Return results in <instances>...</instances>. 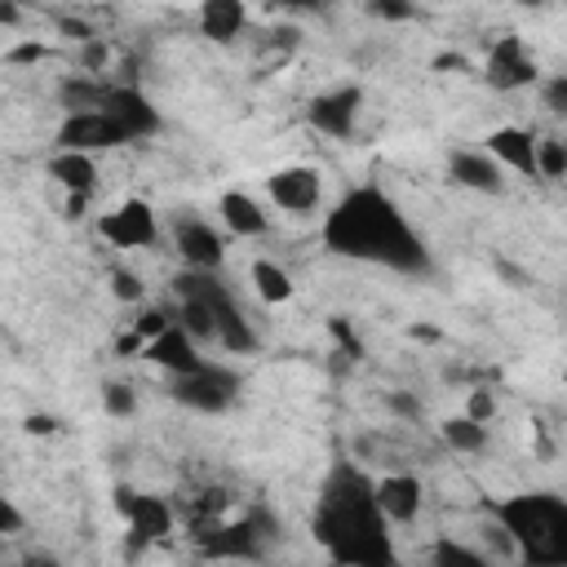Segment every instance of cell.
I'll use <instances>...</instances> for the list:
<instances>
[{
	"label": "cell",
	"instance_id": "ee69618b",
	"mask_svg": "<svg viewBox=\"0 0 567 567\" xmlns=\"http://www.w3.org/2000/svg\"><path fill=\"white\" fill-rule=\"evenodd\" d=\"M514 4H523V9H540L545 0H514Z\"/></svg>",
	"mask_w": 567,
	"mask_h": 567
},
{
	"label": "cell",
	"instance_id": "7bdbcfd3",
	"mask_svg": "<svg viewBox=\"0 0 567 567\" xmlns=\"http://www.w3.org/2000/svg\"><path fill=\"white\" fill-rule=\"evenodd\" d=\"M412 337H416V341H434L439 332H434V328H412Z\"/></svg>",
	"mask_w": 567,
	"mask_h": 567
},
{
	"label": "cell",
	"instance_id": "d6986e66",
	"mask_svg": "<svg viewBox=\"0 0 567 567\" xmlns=\"http://www.w3.org/2000/svg\"><path fill=\"white\" fill-rule=\"evenodd\" d=\"M49 177L62 186V190H84L93 195V182H97V164L89 151H58L49 159Z\"/></svg>",
	"mask_w": 567,
	"mask_h": 567
},
{
	"label": "cell",
	"instance_id": "5bb4252c",
	"mask_svg": "<svg viewBox=\"0 0 567 567\" xmlns=\"http://www.w3.org/2000/svg\"><path fill=\"white\" fill-rule=\"evenodd\" d=\"M173 244H177L182 261L195 266V270H217L221 257H226L221 235H217L208 221H199V217H182V221L173 226Z\"/></svg>",
	"mask_w": 567,
	"mask_h": 567
},
{
	"label": "cell",
	"instance_id": "ac0fdd59",
	"mask_svg": "<svg viewBox=\"0 0 567 567\" xmlns=\"http://www.w3.org/2000/svg\"><path fill=\"white\" fill-rule=\"evenodd\" d=\"M487 151L501 159V164H509L514 173H536V142H532V133H523V128H492L487 133Z\"/></svg>",
	"mask_w": 567,
	"mask_h": 567
},
{
	"label": "cell",
	"instance_id": "cb8c5ba5",
	"mask_svg": "<svg viewBox=\"0 0 567 567\" xmlns=\"http://www.w3.org/2000/svg\"><path fill=\"white\" fill-rule=\"evenodd\" d=\"M252 288H257L261 301L279 306V301L292 297V275L284 266H275V261H252Z\"/></svg>",
	"mask_w": 567,
	"mask_h": 567
},
{
	"label": "cell",
	"instance_id": "f1b7e54d",
	"mask_svg": "<svg viewBox=\"0 0 567 567\" xmlns=\"http://www.w3.org/2000/svg\"><path fill=\"white\" fill-rule=\"evenodd\" d=\"M328 332L337 337V346H341V354H346V359H363V341H359V332H354L341 315H332V319H328Z\"/></svg>",
	"mask_w": 567,
	"mask_h": 567
},
{
	"label": "cell",
	"instance_id": "1f68e13d",
	"mask_svg": "<svg viewBox=\"0 0 567 567\" xmlns=\"http://www.w3.org/2000/svg\"><path fill=\"white\" fill-rule=\"evenodd\" d=\"M168 323H173V319H168L164 310H142V319L133 323V332H137L142 341H151V337H159V332H164Z\"/></svg>",
	"mask_w": 567,
	"mask_h": 567
},
{
	"label": "cell",
	"instance_id": "9a60e30c",
	"mask_svg": "<svg viewBox=\"0 0 567 567\" xmlns=\"http://www.w3.org/2000/svg\"><path fill=\"white\" fill-rule=\"evenodd\" d=\"M142 359H151L155 368H164V372H195V368H204V359H199V350H195V337L182 328V323H168L159 337H151L146 346H142Z\"/></svg>",
	"mask_w": 567,
	"mask_h": 567
},
{
	"label": "cell",
	"instance_id": "d6a6232c",
	"mask_svg": "<svg viewBox=\"0 0 567 567\" xmlns=\"http://www.w3.org/2000/svg\"><path fill=\"white\" fill-rule=\"evenodd\" d=\"M385 408H390L394 416H408V421L421 416V403H416V394H408V390H390V394H385Z\"/></svg>",
	"mask_w": 567,
	"mask_h": 567
},
{
	"label": "cell",
	"instance_id": "3957f363",
	"mask_svg": "<svg viewBox=\"0 0 567 567\" xmlns=\"http://www.w3.org/2000/svg\"><path fill=\"white\" fill-rule=\"evenodd\" d=\"M496 518L509 527L518 558L527 563H567V501L554 492H518L496 505Z\"/></svg>",
	"mask_w": 567,
	"mask_h": 567
},
{
	"label": "cell",
	"instance_id": "603a6c76",
	"mask_svg": "<svg viewBox=\"0 0 567 567\" xmlns=\"http://www.w3.org/2000/svg\"><path fill=\"white\" fill-rule=\"evenodd\" d=\"M439 434H443V443H447L452 452H483V447H487V430H483V421H474L470 412H465V416H447V421L439 425Z\"/></svg>",
	"mask_w": 567,
	"mask_h": 567
},
{
	"label": "cell",
	"instance_id": "44dd1931",
	"mask_svg": "<svg viewBox=\"0 0 567 567\" xmlns=\"http://www.w3.org/2000/svg\"><path fill=\"white\" fill-rule=\"evenodd\" d=\"M217 213H221V221L235 230V235H266V213H261V204L252 199V195H244V190H226L221 195V204H217Z\"/></svg>",
	"mask_w": 567,
	"mask_h": 567
},
{
	"label": "cell",
	"instance_id": "d4e9b609",
	"mask_svg": "<svg viewBox=\"0 0 567 567\" xmlns=\"http://www.w3.org/2000/svg\"><path fill=\"white\" fill-rule=\"evenodd\" d=\"M425 558L439 563V567H483V563H487L483 549H470V545H456V540H439Z\"/></svg>",
	"mask_w": 567,
	"mask_h": 567
},
{
	"label": "cell",
	"instance_id": "f35d334b",
	"mask_svg": "<svg viewBox=\"0 0 567 567\" xmlns=\"http://www.w3.org/2000/svg\"><path fill=\"white\" fill-rule=\"evenodd\" d=\"M84 204H89V195H84V190H66V217H71V221H80V217H84Z\"/></svg>",
	"mask_w": 567,
	"mask_h": 567
},
{
	"label": "cell",
	"instance_id": "7a4b0ae2",
	"mask_svg": "<svg viewBox=\"0 0 567 567\" xmlns=\"http://www.w3.org/2000/svg\"><path fill=\"white\" fill-rule=\"evenodd\" d=\"M390 518L377 505V487L354 461H337L319 487L315 505V540L337 563L354 567H385L394 558L390 545Z\"/></svg>",
	"mask_w": 567,
	"mask_h": 567
},
{
	"label": "cell",
	"instance_id": "4fadbf2b",
	"mask_svg": "<svg viewBox=\"0 0 567 567\" xmlns=\"http://www.w3.org/2000/svg\"><path fill=\"white\" fill-rule=\"evenodd\" d=\"M266 190L284 213H310L319 204V173L306 164H288L266 177Z\"/></svg>",
	"mask_w": 567,
	"mask_h": 567
},
{
	"label": "cell",
	"instance_id": "6da1fadb",
	"mask_svg": "<svg viewBox=\"0 0 567 567\" xmlns=\"http://www.w3.org/2000/svg\"><path fill=\"white\" fill-rule=\"evenodd\" d=\"M323 248L350 261L390 266L403 275L430 270V248L408 221V213L377 186H359L337 199V208L323 217Z\"/></svg>",
	"mask_w": 567,
	"mask_h": 567
},
{
	"label": "cell",
	"instance_id": "9c48e42d",
	"mask_svg": "<svg viewBox=\"0 0 567 567\" xmlns=\"http://www.w3.org/2000/svg\"><path fill=\"white\" fill-rule=\"evenodd\" d=\"M155 235V208L146 199H124L115 213L102 217V239L115 248H151Z\"/></svg>",
	"mask_w": 567,
	"mask_h": 567
},
{
	"label": "cell",
	"instance_id": "52a82bcc",
	"mask_svg": "<svg viewBox=\"0 0 567 567\" xmlns=\"http://www.w3.org/2000/svg\"><path fill=\"white\" fill-rule=\"evenodd\" d=\"M115 509L128 518V549H146L151 540H164L173 532V505L164 496H137L128 487H115Z\"/></svg>",
	"mask_w": 567,
	"mask_h": 567
},
{
	"label": "cell",
	"instance_id": "b9f144b4",
	"mask_svg": "<svg viewBox=\"0 0 567 567\" xmlns=\"http://www.w3.org/2000/svg\"><path fill=\"white\" fill-rule=\"evenodd\" d=\"M266 4H275V9H306V4H319V0H266Z\"/></svg>",
	"mask_w": 567,
	"mask_h": 567
},
{
	"label": "cell",
	"instance_id": "5b68a950",
	"mask_svg": "<svg viewBox=\"0 0 567 567\" xmlns=\"http://www.w3.org/2000/svg\"><path fill=\"white\" fill-rule=\"evenodd\" d=\"M168 394L182 408H195V412H226L239 399V377L230 368H221V363H204L195 372H177Z\"/></svg>",
	"mask_w": 567,
	"mask_h": 567
},
{
	"label": "cell",
	"instance_id": "ab89813d",
	"mask_svg": "<svg viewBox=\"0 0 567 567\" xmlns=\"http://www.w3.org/2000/svg\"><path fill=\"white\" fill-rule=\"evenodd\" d=\"M27 430H31V434H53V430H58V421H53V416H44V412H40V416L31 412V416H27Z\"/></svg>",
	"mask_w": 567,
	"mask_h": 567
},
{
	"label": "cell",
	"instance_id": "484cf974",
	"mask_svg": "<svg viewBox=\"0 0 567 567\" xmlns=\"http://www.w3.org/2000/svg\"><path fill=\"white\" fill-rule=\"evenodd\" d=\"M536 173L540 177H567V142H558V137L536 142Z\"/></svg>",
	"mask_w": 567,
	"mask_h": 567
},
{
	"label": "cell",
	"instance_id": "4dcf8cb0",
	"mask_svg": "<svg viewBox=\"0 0 567 567\" xmlns=\"http://www.w3.org/2000/svg\"><path fill=\"white\" fill-rule=\"evenodd\" d=\"M49 58V49L44 44H35V40H22V44H13L9 53H4V62L9 66H22V62H44Z\"/></svg>",
	"mask_w": 567,
	"mask_h": 567
},
{
	"label": "cell",
	"instance_id": "836d02e7",
	"mask_svg": "<svg viewBox=\"0 0 567 567\" xmlns=\"http://www.w3.org/2000/svg\"><path fill=\"white\" fill-rule=\"evenodd\" d=\"M545 106L554 111V115H567V75H554V80H545Z\"/></svg>",
	"mask_w": 567,
	"mask_h": 567
},
{
	"label": "cell",
	"instance_id": "2e32d148",
	"mask_svg": "<svg viewBox=\"0 0 567 567\" xmlns=\"http://www.w3.org/2000/svg\"><path fill=\"white\" fill-rule=\"evenodd\" d=\"M447 177L456 186H470V190H483V195H501V186H505L501 159L492 151L487 155H478V151H452L447 155Z\"/></svg>",
	"mask_w": 567,
	"mask_h": 567
},
{
	"label": "cell",
	"instance_id": "30bf717a",
	"mask_svg": "<svg viewBox=\"0 0 567 567\" xmlns=\"http://www.w3.org/2000/svg\"><path fill=\"white\" fill-rule=\"evenodd\" d=\"M536 80V58L527 53V44L518 35H501L487 53V84L496 93H509V89H523Z\"/></svg>",
	"mask_w": 567,
	"mask_h": 567
},
{
	"label": "cell",
	"instance_id": "8fae6325",
	"mask_svg": "<svg viewBox=\"0 0 567 567\" xmlns=\"http://www.w3.org/2000/svg\"><path fill=\"white\" fill-rule=\"evenodd\" d=\"M124 133H128V142L133 137H155L159 133V111H155V102L142 93V89H128V84H111V93H106V106H102Z\"/></svg>",
	"mask_w": 567,
	"mask_h": 567
},
{
	"label": "cell",
	"instance_id": "d590c367",
	"mask_svg": "<svg viewBox=\"0 0 567 567\" xmlns=\"http://www.w3.org/2000/svg\"><path fill=\"white\" fill-rule=\"evenodd\" d=\"M106 58H111V49L93 35V40H84V71H102L106 66Z\"/></svg>",
	"mask_w": 567,
	"mask_h": 567
},
{
	"label": "cell",
	"instance_id": "f546056e",
	"mask_svg": "<svg viewBox=\"0 0 567 567\" xmlns=\"http://www.w3.org/2000/svg\"><path fill=\"white\" fill-rule=\"evenodd\" d=\"M111 292H115L120 301H128V306L146 297V288H142V279H137L133 270H111Z\"/></svg>",
	"mask_w": 567,
	"mask_h": 567
},
{
	"label": "cell",
	"instance_id": "e575fe53",
	"mask_svg": "<svg viewBox=\"0 0 567 567\" xmlns=\"http://www.w3.org/2000/svg\"><path fill=\"white\" fill-rule=\"evenodd\" d=\"M465 412H470L474 421H487V416L496 412V394H492V390H470V403H465Z\"/></svg>",
	"mask_w": 567,
	"mask_h": 567
},
{
	"label": "cell",
	"instance_id": "e0dca14e",
	"mask_svg": "<svg viewBox=\"0 0 567 567\" xmlns=\"http://www.w3.org/2000/svg\"><path fill=\"white\" fill-rule=\"evenodd\" d=\"M377 487V505L390 523H412L421 509V483L412 474H385L372 483Z\"/></svg>",
	"mask_w": 567,
	"mask_h": 567
},
{
	"label": "cell",
	"instance_id": "ffe728a7",
	"mask_svg": "<svg viewBox=\"0 0 567 567\" xmlns=\"http://www.w3.org/2000/svg\"><path fill=\"white\" fill-rule=\"evenodd\" d=\"M244 27V0H204L199 4V31L213 44H230Z\"/></svg>",
	"mask_w": 567,
	"mask_h": 567
},
{
	"label": "cell",
	"instance_id": "83f0119b",
	"mask_svg": "<svg viewBox=\"0 0 567 567\" xmlns=\"http://www.w3.org/2000/svg\"><path fill=\"white\" fill-rule=\"evenodd\" d=\"M363 9L381 22H408L416 18V0H363Z\"/></svg>",
	"mask_w": 567,
	"mask_h": 567
},
{
	"label": "cell",
	"instance_id": "7402d4cb",
	"mask_svg": "<svg viewBox=\"0 0 567 567\" xmlns=\"http://www.w3.org/2000/svg\"><path fill=\"white\" fill-rule=\"evenodd\" d=\"M106 93H111V84H102L97 75H71L58 84V102L66 106V115L71 111H102Z\"/></svg>",
	"mask_w": 567,
	"mask_h": 567
},
{
	"label": "cell",
	"instance_id": "4316f807",
	"mask_svg": "<svg viewBox=\"0 0 567 567\" xmlns=\"http://www.w3.org/2000/svg\"><path fill=\"white\" fill-rule=\"evenodd\" d=\"M102 408H106L111 416H128V412L137 408V394H133L124 381H106V385H102Z\"/></svg>",
	"mask_w": 567,
	"mask_h": 567
},
{
	"label": "cell",
	"instance_id": "8992f818",
	"mask_svg": "<svg viewBox=\"0 0 567 567\" xmlns=\"http://www.w3.org/2000/svg\"><path fill=\"white\" fill-rule=\"evenodd\" d=\"M270 536H275V523H270L266 509H248L239 523L199 532L204 554H213V558H261Z\"/></svg>",
	"mask_w": 567,
	"mask_h": 567
},
{
	"label": "cell",
	"instance_id": "7c38bea8",
	"mask_svg": "<svg viewBox=\"0 0 567 567\" xmlns=\"http://www.w3.org/2000/svg\"><path fill=\"white\" fill-rule=\"evenodd\" d=\"M359 102H363V93H359L354 84H341V89L319 93L306 115H310V124H315L319 133H328V137H350V133H354V120H359Z\"/></svg>",
	"mask_w": 567,
	"mask_h": 567
},
{
	"label": "cell",
	"instance_id": "277c9868",
	"mask_svg": "<svg viewBox=\"0 0 567 567\" xmlns=\"http://www.w3.org/2000/svg\"><path fill=\"white\" fill-rule=\"evenodd\" d=\"M173 292L182 297V301H204L208 310H213V319H217V341L226 346V350H235V354H248V350H257V332L248 328V319H244V310L235 306V297L226 292V284L217 279V270H182L177 279H173Z\"/></svg>",
	"mask_w": 567,
	"mask_h": 567
},
{
	"label": "cell",
	"instance_id": "60d3db41",
	"mask_svg": "<svg viewBox=\"0 0 567 567\" xmlns=\"http://www.w3.org/2000/svg\"><path fill=\"white\" fill-rule=\"evenodd\" d=\"M0 22H4V27H13V22H18V4H13V0H4V4H0Z\"/></svg>",
	"mask_w": 567,
	"mask_h": 567
},
{
	"label": "cell",
	"instance_id": "74e56055",
	"mask_svg": "<svg viewBox=\"0 0 567 567\" xmlns=\"http://www.w3.org/2000/svg\"><path fill=\"white\" fill-rule=\"evenodd\" d=\"M13 532H22V514H18V505L4 496V501H0V536H13Z\"/></svg>",
	"mask_w": 567,
	"mask_h": 567
},
{
	"label": "cell",
	"instance_id": "ba28073f",
	"mask_svg": "<svg viewBox=\"0 0 567 567\" xmlns=\"http://www.w3.org/2000/svg\"><path fill=\"white\" fill-rule=\"evenodd\" d=\"M58 151H106V146H124L128 133L106 115V111H71L58 124Z\"/></svg>",
	"mask_w": 567,
	"mask_h": 567
},
{
	"label": "cell",
	"instance_id": "8d00e7d4",
	"mask_svg": "<svg viewBox=\"0 0 567 567\" xmlns=\"http://www.w3.org/2000/svg\"><path fill=\"white\" fill-rule=\"evenodd\" d=\"M58 31H62L66 40H75V44H84V40H93V27H89L84 18H62V22H58Z\"/></svg>",
	"mask_w": 567,
	"mask_h": 567
}]
</instances>
